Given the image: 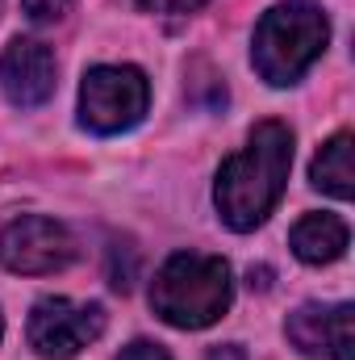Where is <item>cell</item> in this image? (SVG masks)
Returning a JSON list of instances; mask_svg holds the SVG:
<instances>
[{
	"instance_id": "obj_2",
	"label": "cell",
	"mask_w": 355,
	"mask_h": 360,
	"mask_svg": "<svg viewBox=\"0 0 355 360\" xmlns=\"http://www.w3.org/2000/svg\"><path fill=\"white\" fill-rule=\"evenodd\" d=\"M234 302V276L222 256L205 252H176L163 260V269L151 281V306L155 314L180 327V331H201L213 327Z\"/></svg>"
},
{
	"instance_id": "obj_13",
	"label": "cell",
	"mask_w": 355,
	"mask_h": 360,
	"mask_svg": "<svg viewBox=\"0 0 355 360\" xmlns=\"http://www.w3.org/2000/svg\"><path fill=\"white\" fill-rule=\"evenodd\" d=\"M147 13H192V8H201L205 0H138Z\"/></svg>"
},
{
	"instance_id": "obj_10",
	"label": "cell",
	"mask_w": 355,
	"mask_h": 360,
	"mask_svg": "<svg viewBox=\"0 0 355 360\" xmlns=\"http://www.w3.org/2000/svg\"><path fill=\"white\" fill-rule=\"evenodd\" d=\"M309 180H314V188H322V193H330V197H339V201H347V197L355 193L351 134H347V130H343V134H335V139L314 155Z\"/></svg>"
},
{
	"instance_id": "obj_6",
	"label": "cell",
	"mask_w": 355,
	"mask_h": 360,
	"mask_svg": "<svg viewBox=\"0 0 355 360\" xmlns=\"http://www.w3.org/2000/svg\"><path fill=\"white\" fill-rule=\"evenodd\" d=\"M76 260V239L63 222L42 214H21L0 231V264L21 276L63 272Z\"/></svg>"
},
{
	"instance_id": "obj_9",
	"label": "cell",
	"mask_w": 355,
	"mask_h": 360,
	"mask_svg": "<svg viewBox=\"0 0 355 360\" xmlns=\"http://www.w3.org/2000/svg\"><path fill=\"white\" fill-rule=\"evenodd\" d=\"M351 235H347V222L339 214H305L293 231H288V248L301 264H335L343 252H347Z\"/></svg>"
},
{
	"instance_id": "obj_12",
	"label": "cell",
	"mask_w": 355,
	"mask_h": 360,
	"mask_svg": "<svg viewBox=\"0 0 355 360\" xmlns=\"http://www.w3.org/2000/svg\"><path fill=\"white\" fill-rule=\"evenodd\" d=\"M113 360H172V356H168V348H159L151 340H134V344H126Z\"/></svg>"
},
{
	"instance_id": "obj_8",
	"label": "cell",
	"mask_w": 355,
	"mask_h": 360,
	"mask_svg": "<svg viewBox=\"0 0 355 360\" xmlns=\"http://www.w3.org/2000/svg\"><path fill=\"white\" fill-rule=\"evenodd\" d=\"M0 89L17 109L46 105L55 96V55L38 38H13L0 55Z\"/></svg>"
},
{
	"instance_id": "obj_15",
	"label": "cell",
	"mask_w": 355,
	"mask_h": 360,
	"mask_svg": "<svg viewBox=\"0 0 355 360\" xmlns=\"http://www.w3.org/2000/svg\"><path fill=\"white\" fill-rule=\"evenodd\" d=\"M0 340H4V314H0Z\"/></svg>"
},
{
	"instance_id": "obj_3",
	"label": "cell",
	"mask_w": 355,
	"mask_h": 360,
	"mask_svg": "<svg viewBox=\"0 0 355 360\" xmlns=\"http://www.w3.org/2000/svg\"><path fill=\"white\" fill-rule=\"evenodd\" d=\"M326 42H330L326 13L309 0H288L260 17L255 42H251V63L272 89H284V84H297L322 59Z\"/></svg>"
},
{
	"instance_id": "obj_11",
	"label": "cell",
	"mask_w": 355,
	"mask_h": 360,
	"mask_svg": "<svg viewBox=\"0 0 355 360\" xmlns=\"http://www.w3.org/2000/svg\"><path fill=\"white\" fill-rule=\"evenodd\" d=\"M72 4H76V0H21L25 17H29L34 25H55V21H63Z\"/></svg>"
},
{
	"instance_id": "obj_14",
	"label": "cell",
	"mask_w": 355,
	"mask_h": 360,
	"mask_svg": "<svg viewBox=\"0 0 355 360\" xmlns=\"http://www.w3.org/2000/svg\"><path fill=\"white\" fill-rule=\"evenodd\" d=\"M205 360H247V352L239 348V344H217V348H209Z\"/></svg>"
},
{
	"instance_id": "obj_7",
	"label": "cell",
	"mask_w": 355,
	"mask_h": 360,
	"mask_svg": "<svg viewBox=\"0 0 355 360\" xmlns=\"http://www.w3.org/2000/svg\"><path fill=\"white\" fill-rule=\"evenodd\" d=\"M351 302H305L288 314L284 335L301 356L351 360Z\"/></svg>"
},
{
	"instance_id": "obj_5",
	"label": "cell",
	"mask_w": 355,
	"mask_h": 360,
	"mask_svg": "<svg viewBox=\"0 0 355 360\" xmlns=\"http://www.w3.org/2000/svg\"><path fill=\"white\" fill-rule=\"evenodd\" d=\"M105 331V310L96 302H72V297H42L29 310L25 335L29 348L42 360H72L100 340Z\"/></svg>"
},
{
	"instance_id": "obj_4",
	"label": "cell",
	"mask_w": 355,
	"mask_h": 360,
	"mask_svg": "<svg viewBox=\"0 0 355 360\" xmlns=\"http://www.w3.org/2000/svg\"><path fill=\"white\" fill-rule=\"evenodd\" d=\"M151 105V84L138 68L100 63L80 84V126L92 134H121L142 122Z\"/></svg>"
},
{
	"instance_id": "obj_1",
	"label": "cell",
	"mask_w": 355,
	"mask_h": 360,
	"mask_svg": "<svg viewBox=\"0 0 355 360\" xmlns=\"http://www.w3.org/2000/svg\"><path fill=\"white\" fill-rule=\"evenodd\" d=\"M288 168H293V130L284 122H260L247 147L217 168V184H213L217 218L239 235L264 226L267 214L284 197Z\"/></svg>"
}]
</instances>
